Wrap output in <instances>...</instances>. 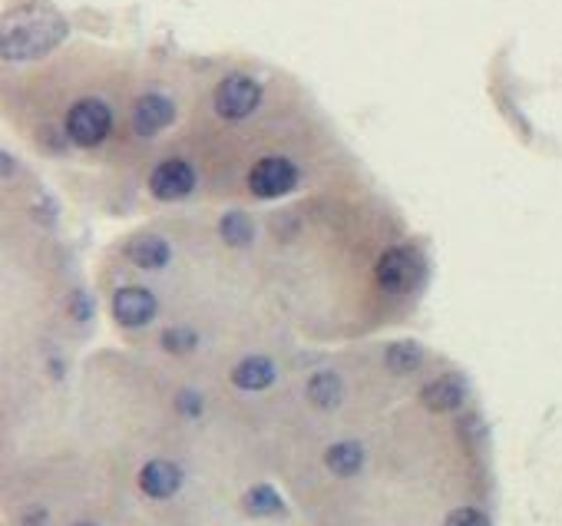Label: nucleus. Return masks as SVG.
<instances>
[{
  "instance_id": "nucleus-1",
  "label": "nucleus",
  "mask_w": 562,
  "mask_h": 526,
  "mask_svg": "<svg viewBox=\"0 0 562 526\" xmlns=\"http://www.w3.org/2000/svg\"><path fill=\"white\" fill-rule=\"evenodd\" d=\"M63 34H67V27L57 17H37V20L10 17L4 27V60L10 63L37 60L57 47Z\"/></svg>"
},
{
  "instance_id": "nucleus-2",
  "label": "nucleus",
  "mask_w": 562,
  "mask_h": 526,
  "mask_svg": "<svg viewBox=\"0 0 562 526\" xmlns=\"http://www.w3.org/2000/svg\"><path fill=\"white\" fill-rule=\"evenodd\" d=\"M63 130H67L73 146H80V149L100 146L103 139L113 133L110 103H103L100 96H83V100H77L70 106L67 120H63Z\"/></svg>"
},
{
  "instance_id": "nucleus-3",
  "label": "nucleus",
  "mask_w": 562,
  "mask_h": 526,
  "mask_svg": "<svg viewBox=\"0 0 562 526\" xmlns=\"http://www.w3.org/2000/svg\"><path fill=\"white\" fill-rule=\"evenodd\" d=\"M420 275H424V262L414 249L407 245H394V249L381 252L374 265V282L384 295H407L414 292Z\"/></svg>"
},
{
  "instance_id": "nucleus-4",
  "label": "nucleus",
  "mask_w": 562,
  "mask_h": 526,
  "mask_svg": "<svg viewBox=\"0 0 562 526\" xmlns=\"http://www.w3.org/2000/svg\"><path fill=\"white\" fill-rule=\"evenodd\" d=\"M258 103H262V87H258L252 77H242V73L225 77L219 87H215V96H212L215 113H219L225 123L248 120V116L258 110Z\"/></svg>"
},
{
  "instance_id": "nucleus-5",
  "label": "nucleus",
  "mask_w": 562,
  "mask_h": 526,
  "mask_svg": "<svg viewBox=\"0 0 562 526\" xmlns=\"http://www.w3.org/2000/svg\"><path fill=\"white\" fill-rule=\"evenodd\" d=\"M245 186L255 199H278L288 196L298 186V166L285 156H265L248 169Z\"/></svg>"
},
{
  "instance_id": "nucleus-6",
  "label": "nucleus",
  "mask_w": 562,
  "mask_h": 526,
  "mask_svg": "<svg viewBox=\"0 0 562 526\" xmlns=\"http://www.w3.org/2000/svg\"><path fill=\"white\" fill-rule=\"evenodd\" d=\"M149 192L162 202H179L196 192V169L186 159H162L149 173Z\"/></svg>"
},
{
  "instance_id": "nucleus-7",
  "label": "nucleus",
  "mask_w": 562,
  "mask_h": 526,
  "mask_svg": "<svg viewBox=\"0 0 562 526\" xmlns=\"http://www.w3.org/2000/svg\"><path fill=\"white\" fill-rule=\"evenodd\" d=\"M156 311H159V302L149 288L126 285L113 295V318H116V325H123V328H146L149 321L156 318Z\"/></svg>"
},
{
  "instance_id": "nucleus-8",
  "label": "nucleus",
  "mask_w": 562,
  "mask_h": 526,
  "mask_svg": "<svg viewBox=\"0 0 562 526\" xmlns=\"http://www.w3.org/2000/svg\"><path fill=\"white\" fill-rule=\"evenodd\" d=\"M172 120H176V103L166 93H146L133 106V133L139 139L159 136L162 130H169Z\"/></svg>"
},
{
  "instance_id": "nucleus-9",
  "label": "nucleus",
  "mask_w": 562,
  "mask_h": 526,
  "mask_svg": "<svg viewBox=\"0 0 562 526\" xmlns=\"http://www.w3.org/2000/svg\"><path fill=\"white\" fill-rule=\"evenodd\" d=\"M182 487V467L166 457H156L139 470V490L149 500H172Z\"/></svg>"
},
{
  "instance_id": "nucleus-10",
  "label": "nucleus",
  "mask_w": 562,
  "mask_h": 526,
  "mask_svg": "<svg viewBox=\"0 0 562 526\" xmlns=\"http://www.w3.org/2000/svg\"><path fill=\"white\" fill-rule=\"evenodd\" d=\"M126 255H129V262H133L136 268H143V272H159V268L169 265L172 249H169V242L162 239V235L143 232V235H136V239L126 245Z\"/></svg>"
},
{
  "instance_id": "nucleus-11",
  "label": "nucleus",
  "mask_w": 562,
  "mask_h": 526,
  "mask_svg": "<svg viewBox=\"0 0 562 526\" xmlns=\"http://www.w3.org/2000/svg\"><path fill=\"white\" fill-rule=\"evenodd\" d=\"M420 401H424L427 411L450 414V411H457L463 401H467V388H463L460 378H453V374H443V378L430 381L427 388L420 391Z\"/></svg>"
},
{
  "instance_id": "nucleus-12",
  "label": "nucleus",
  "mask_w": 562,
  "mask_h": 526,
  "mask_svg": "<svg viewBox=\"0 0 562 526\" xmlns=\"http://www.w3.org/2000/svg\"><path fill=\"white\" fill-rule=\"evenodd\" d=\"M364 447L358 440H338V444H331L324 450V467H328V474H334L338 480H351L358 477L364 470Z\"/></svg>"
},
{
  "instance_id": "nucleus-13",
  "label": "nucleus",
  "mask_w": 562,
  "mask_h": 526,
  "mask_svg": "<svg viewBox=\"0 0 562 526\" xmlns=\"http://www.w3.org/2000/svg\"><path fill=\"white\" fill-rule=\"evenodd\" d=\"M275 378H278L275 364L268 358H262V354L242 358L239 364H235V371H232L235 388H242V391H265V388H272Z\"/></svg>"
},
{
  "instance_id": "nucleus-14",
  "label": "nucleus",
  "mask_w": 562,
  "mask_h": 526,
  "mask_svg": "<svg viewBox=\"0 0 562 526\" xmlns=\"http://www.w3.org/2000/svg\"><path fill=\"white\" fill-rule=\"evenodd\" d=\"M305 397L321 411H334L344 401V381L334 371H315L305 384Z\"/></svg>"
},
{
  "instance_id": "nucleus-15",
  "label": "nucleus",
  "mask_w": 562,
  "mask_h": 526,
  "mask_svg": "<svg viewBox=\"0 0 562 526\" xmlns=\"http://www.w3.org/2000/svg\"><path fill=\"white\" fill-rule=\"evenodd\" d=\"M384 364H387V371H394V374H414L420 364H424V351H420V345H414V341H397V345L387 348Z\"/></svg>"
},
{
  "instance_id": "nucleus-16",
  "label": "nucleus",
  "mask_w": 562,
  "mask_h": 526,
  "mask_svg": "<svg viewBox=\"0 0 562 526\" xmlns=\"http://www.w3.org/2000/svg\"><path fill=\"white\" fill-rule=\"evenodd\" d=\"M219 239L225 245H232V249H242V245H252L255 242V222L248 216H239V212H232V216H225L219 222Z\"/></svg>"
},
{
  "instance_id": "nucleus-17",
  "label": "nucleus",
  "mask_w": 562,
  "mask_h": 526,
  "mask_svg": "<svg viewBox=\"0 0 562 526\" xmlns=\"http://www.w3.org/2000/svg\"><path fill=\"white\" fill-rule=\"evenodd\" d=\"M245 510L252 513V517H275V513H281L285 507H281V497L275 493V487L255 483V487L245 493Z\"/></svg>"
},
{
  "instance_id": "nucleus-18",
  "label": "nucleus",
  "mask_w": 562,
  "mask_h": 526,
  "mask_svg": "<svg viewBox=\"0 0 562 526\" xmlns=\"http://www.w3.org/2000/svg\"><path fill=\"white\" fill-rule=\"evenodd\" d=\"M159 345L166 348L169 354H189L192 348L199 345V335L189 325H172V328L162 331Z\"/></svg>"
},
{
  "instance_id": "nucleus-19",
  "label": "nucleus",
  "mask_w": 562,
  "mask_h": 526,
  "mask_svg": "<svg viewBox=\"0 0 562 526\" xmlns=\"http://www.w3.org/2000/svg\"><path fill=\"white\" fill-rule=\"evenodd\" d=\"M443 526H490V517L477 507H457V510L447 513Z\"/></svg>"
},
{
  "instance_id": "nucleus-20",
  "label": "nucleus",
  "mask_w": 562,
  "mask_h": 526,
  "mask_svg": "<svg viewBox=\"0 0 562 526\" xmlns=\"http://www.w3.org/2000/svg\"><path fill=\"white\" fill-rule=\"evenodd\" d=\"M77 526H96V523H77Z\"/></svg>"
}]
</instances>
